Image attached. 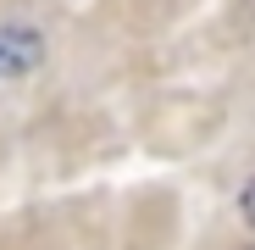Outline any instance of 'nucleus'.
Masks as SVG:
<instances>
[{"label":"nucleus","mask_w":255,"mask_h":250,"mask_svg":"<svg viewBox=\"0 0 255 250\" xmlns=\"http://www.w3.org/2000/svg\"><path fill=\"white\" fill-rule=\"evenodd\" d=\"M239 217H244V223L255 228V178H250V184L239 189Z\"/></svg>","instance_id":"2"},{"label":"nucleus","mask_w":255,"mask_h":250,"mask_svg":"<svg viewBox=\"0 0 255 250\" xmlns=\"http://www.w3.org/2000/svg\"><path fill=\"white\" fill-rule=\"evenodd\" d=\"M244 250H255V245H244Z\"/></svg>","instance_id":"3"},{"label":"nucleus","mask_w":255,"mask_h":250,"mask_svg":"<svg viewBox=\"0 0 255 250\" xmlns=\"http://www.w3.org/2000/svg\"><path fill=\"white\" fill-rule=\"evenodd\" d=\"M39 61H45V33L39 28H28V22L0 28V78H28Z\"/></svg>","instance_id":"1"}]
</instances>
